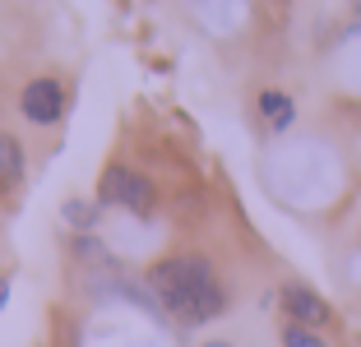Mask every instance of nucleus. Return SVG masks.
Instances as JSON below:
<instances>
[{
  "label": "nucleus",
  "mask_w": 361,
  "mask_h": 347,
  "mask_svg": "<svg viewBox=\"0 0 361 347\" xmlns=\"http://www.w3.org/2000/svg\"><path fill=\"white\" fill-rule=\"evenodd\" d=\"M65 222H70V227H79V231H84V227H93V222H97V204L70 200V204H65Z\"/></svg>",
  "instance_id": "obj_8"
},
{
  "label": "nucleus",
  "mask_w": 361,
  "mask_h": 347,
  "mask_svg": "<svg viewBox=\"0 0 361 347\" xmlns=\"http://www.w3.org/2000/svg\"><path fill=\"white\" fill-rule=\"evenodd\" d=\"M19 111H23V121H32V126H56V121L65 116V84H61V79H51V74L23 84Z\"/></svg>",
  "instance_id": "obj_3"
},
{
  "label": "nucleus",
  "mask_w": 361,
  "mask_h": 347,
  "mask_svg": "<svg viewBox=\"0 0 361 347\" xmlns=\"http://www.w3.org/2000/svg\"><path fill=\"white\" fill-rule=\"evenodd\" d=\"M352 10H357V19H361V0H352Z\"/></svg>",
  "instance_id": "obj_11"
},
{
  "label": "nucleus",
  "mask_w": 361,
  "mask_h": 347,
  "mask_svg": "<svg viewBox=\"0 0 361 347\" xmlns=\"http://www.w3.org/2000/svg\"><path fill=\"white\" fill-rule=\"evenodd\" d=\"M278 301H283L287 324H301V329H324V324L334 319V305L324 301V296H319L315 287H306V283H283Z\"/></svg>",
  "instance_id": "obj_4"
},
{
  "label": "nucleus",
  "mask_w": 361,
  "mask_h": 347,
  "mask_svg": "<svg viewBox=\"0 0 361 347\" xmlns=\"http://www.w3.org/2000/svg\"><path fill=\"white\" fill-rule=\"evenodd\" d=\"M5 301H10V283L0 278V310H5Z\"/></svg>",
  "instance_id": "obj_9"
},
{
  "label": "nucleus",
  "mask_w": 361,
  "mask_h": 347,
  "mask_svg": "<svg viewBox=\"0 0 361 347\" xmlns=\"http://www.w3.org/2000/svg\"><path fill=\"white\" fill-rule=\"evenodd\" d=\"M283 347H329L319 338V329H301V324H283Z\"/></svg>",
  "instance_id": "obj_7"
},
{
  "label": "nucleus",
  "mask_w": 361,
  "mask_h": 347,
  "mask_svg": "<svg viewBox=\"0 0 361 347\" xmlns=\"http://www.w3.org/2000/svg\"><path fill=\"white\" fill-rule=\"evenodd\" d=\"M259 116L269 121V130H287L292 121H297V106H292V97H287V93L264 88V93H259Z\"/></svg>",
  "instance_id": "obj_6"
},
{
  "label": "nucleus",
  "mask_w": 361,
  "mask_h": 347,
  "mask_svg": "<svg viewBox=\"0 0 361 347\" xmlns=\"http://www.w3.org/2000/svg\"><path fill=\"white\" fill-rule=\"evenodd\" d=\"M149 287L180 324H209L227 310V292L204 255H171L149 269Z\"/></svg>",
  "instance_id": "obj_1"
},
{
  "label": "nucleus",
  "mask_w": 361,
  "mask_h": 347,
  "mask_svg": "<svg viewBox=\"0 0 361 347\" xmlns=\"http://www.w3.org/2000/svg\"><path fill=\"white\" fill-rule=\"evenodd\" d=\"M204 347H232V343H227V338H213V343H204Z\"/></svg>",
  "instance_id": "obj_10"
},
{
  "label": "nucleus",
  "mask_w": 361,
  "mask_h": 347,
  "mask_svg": "<svg viewBox=\"0 0 361 347\" xmlns=\"http://www.w3.org/2000/svg\"><path fill=\"white\" fill-rule=\"evenodd\" d=\"M102 204H121V209H130V213H139V218H149L153 213V204H158V190H153V181L144 176V171H135V167H106L102 171Z\"/></svg>",
  "instance_id": "obj_2"
},
{
  "label": "nucleus",
  "mask_w": 361,
  "mask_h": 347,
  "mask_svg": "<svg viewBox=\"0 0 361 347\" xmlns=\"http://www.w3.org/2000/svg\"><path fill=\"white\" fill-rule=\"evenodd\" d=\"M23 171H28V158H23V144L5 130L0 135V195H10V190L23 185Z\"/></svg>",
  "instance_id": "obj_5"
}]
</instances>
